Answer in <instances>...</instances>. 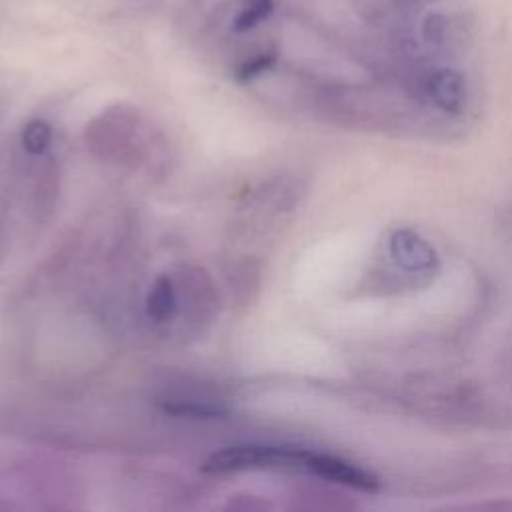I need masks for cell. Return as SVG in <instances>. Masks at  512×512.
<instances>
[{"mask_svg": "<svg viewBox=\"0 0 512 512\" xmlns=\"http://www.w3.org/2000/svg\"><path fill=\"white\" fill-rule=\"evenodd\" d=\"M52 140V130L44 120H32L22 130V146L30 154H42Z\"/></svg>", "mask_w": 512, "mask_h": 512, "instance_id": "cell-5", "label": "cell"}, {"mask_svg": "<svg viewBox=\"0 0 512 512\" xmlns=\"http://www.w3.org/2000/svg\"><path fill=\"white\" fill-rule=\"evenodd\" d=\"M272 62H274V56H272V54H260L258 58H254V60L246 62V64L240 68L238 78H240V80H248V78H252V76L260 74L262 70H266Z\"/></svg>", "mask_w": 512, "mask_h": 512, "instance_id": "cell-7", "label": "cell"}, {"mask_svg": "<svg viewBox=\"0 0 512 512\" xmlns=\"http://www.w3.org/2000/svg\"><path fill=\"white\" fill-rule=\"evenodd\" d=\"M272 12V0H250L234 20L236 32H246L258 26Z\"/></svg>", "mask_w": 512, "mask_h": 512, "instance_id": "cell-6", "label": "cell"}, {"mask_svg": "<svg viewBox=\"0 0 512 512\" xmlns=\"http://www.w3.org/2000/svg\"><path fill=\"white\" fill-rule=\"evenodd\" d=\"M162 408L176 416H192V418H218L224 414V410L216 404H210L206 400H190V398H172L168 402H162Z\"/></svg>", "mask_w": 512, "mask_h": 512, "instance_id": "cell-4", "label": "cell"}, {"mask_svg": "<svg viewBox=\"0 0 512 512\" xmlns=\"http://www.w3.org/2000/svg\"><path fill=\"white\" fill-rule=\"evenodd\" d=\"M176 312V290L168 276L156 278L146 298V314L154 322H168Z\"/></svg>", "mask_w": 512, "mask_h": 512, "instance_id": "cell-2", "label": "cell"}, {"mask_svg": "<svg viewBox=\"0 0 512 512\" xmlns=\"http://www.w3.org/2000/svg\"><path fill=\"white\" fill-rule=\"evenodd\" d=\"M432 98L446 110H458L464 102L462 76L452 70H440L430 80Z\"/></svg>", "mask_w": 512, "mask_h": 512, "instance_id": "cell-3", "label": "cell"}, {"mask_svg": "<svg viewBox=\"0 0 512 512\" xmlns=\"http://www.w3.org/2000/svg\"><path fill=\"white\" fill-rule=\"evenodd\" d=\"M314 452L298 448H280V446H230L212 454L202 470L212 474L252 470V468H312Z\"/></svg>", "mask_w": 512, "mask_h": 512, "instance_id": "cell-1", "label": "cell"}]
</instances>
